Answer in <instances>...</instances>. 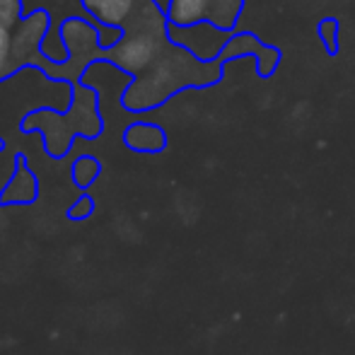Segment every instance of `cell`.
<instances>
[{
	"instance_id": "2",
	"label": "cell",
	"mask_w": 355,
	"mask_h": 355,
	"mask_svg": "<svg viewBox=\"0 0 355 355\" xmlns=\"http://www.w3.org/2000/svg\"><path fill=\"white\" fill-rule=\"evenodd\" d=\"M150 68H153V73H148L145 78L138 75L136 83L128 85V89L123 92V107L131 112L159 107L162 102H167L169 94L189 87V85L215 83L223 71V58L201 61L191 51L174 44V46H169V51L159 53V58Z\"/></svg>"
},
{
	"instance_id": "8",
	"label": "cell",
	"mask_w": 355,
	"mask_h": 355,
	"mask_svg": "<svg viewBox=\"0 0 355 355\" xmlns=\"http://www.w3.org/2000/svg\"><path fill=\"white\" fill-rule=\"evenodd\" d=\"M239 12H242V0H211L208 22L230 32L234 27V22H237Z\"/></svg>"
},
{
	"instance_id": "6",
	"label": "cell",
	"mask_w": 355,
	"mask_h": 355,
	"mask_svg": "<svg viewBox=\"0 0 355 355\" xmlns=\"http://www.w3.org/2000/svg\"><path fill=\"white\" fill-rule=\"evenodd\" d=\"M211 12V0H169L164 15L167 22L174 27H191V24L206 22Z\"/></svg>"
},
{
	"instance_id": "5",
	"label": "cell",
	"mask_w": 355,
	"mask_h": 355,
	"mask_svg": "<svg viewBox=\"0 0 355 355\" xmlns=\"http://www.w3.org/2000/svg\"><path fill=\"white\" fill-rule=\"evenodd\" d=\"M123 145L133 153L157 155L167 148V133L162 126L150 121H136L123 131Z\"/></svg>"
},
{
	"instance_id": "11",
	"label": "cell",
	"mask_w": 355,
	"mask_h": 355,
	"mask_svg": "<svg viewBox=\"0 0 355 355\" xmlns=\"http://www.w3.org/2000/svg\"><path fill=\"white\" fill-rule=\"evenodd\" d=\"M24 17V0H0V24L15 27Z\"/></svg>"
},
{
	"instance_id": "9",
	"label": "cell",
	"mask_w": 355,
	"mask_h": 355,
	"mask_svg": "<svg viewBox=\"0 0 355 355\" xmlns=\"http://www.w3.org/2000/svg\"><path fill=\"white\" fill-rule=\"evenodd\" d=\"M15 27H3L0 24V83L10 75L19 73L15 63Z\"/></svg>"
},
{
	"instance_id": "3",
	"label": "cell",
	"mask_w": 355,
	"mask_h": 355,
	"mask_svg": "<svg viewBox=\"0 0 355 355\" xmlns=\"http://www.w3.org/2000/svg\"><path fill=\"white\" fill-rule=\"evenodd\" d=\"M145 0H80L83 10L97 22L102 49H114L123 37V24L138 12Z\"/></svg>"
},
{
	"instance_id": "1",
	"label": "cell",
	"mask_w": 355,
	"mask_h": 355,
	"mask_svg": "<svg viewBox=\"0 0 355 355\" xmlns=\"http://www.w3.org/2000/svg\"><path fill=\"white\" fill-rule=\"evenodd\" d=\"M73 104L63 112H53L49 107L34 109L19 121L22 133H42L44 150L49 157L63 159L71 153V145L78 136L94 141L102 136L104 121L99 114V94L92 85H73Z\"/></svg>"
},
{
	"instance_id": "4",
	"label": "cell",
	"mask_w": 355,
	"mask_h": 355,
	"mask_svg": "<svg viewBox=\"0 0 355 355\" xmlns=\"http://www.w3.org/2000/svg\"><path fill=\"white\" fill-rule=\"evenodd\" d=\"M39 201V177L27 164V155H15V169L5 187L0 189V208L10 206H32Z\"/></svg>"
},
{
	"instance_id": "10",
	"label": "cell",
	"mask_w": 355,
	"mask_h": 355,
	"mask_svg": "<svg viewBox=\"0 0 355 355\" xmlns=\"http://www.w3.org/2000/svg\"><path fill=\"white\" fill-rule=\"evenodd\" d=\"M94 211H97V201L87 191H83V196L66 211V218L73 220V223H80V220H87Z\"/></svg>"
},
{
	"instance_id": "7",
	"label": "cell",
	"mask_w": 355,
	"mask_h": 355,
	"mask_svg": "<svg viewBox=\"0 0 355 355\" xmlns=\"http://www.w3.org/2000/svg\"><path fill=\"white\" fill-rule=\"evenodd\" d=\"M99 174H102V162H99L94 155H80V157L73 162V167H71L73 184L78 189H83V191H87V189L97 182Z\"/></svg>"
}]
</instances>
